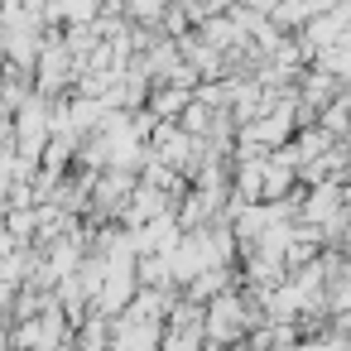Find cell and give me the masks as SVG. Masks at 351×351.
I'll return each mask as SVG.
<instances>
[{
  "mask_svg": "<svg viewBox=\"0 0 351 351\" xmlns=\"http://www.w3.org/2000/svg\"><path fill=\"white\" fill-rule=\"evenodd\" d=\"M250 10H269V5H279V0H245Z\"/></svg>",
  "mask_w": 351,
  "mask_h": 351,
  "instance_id": "6da1fadb",
  "label": "cell"
}]
</instances>
